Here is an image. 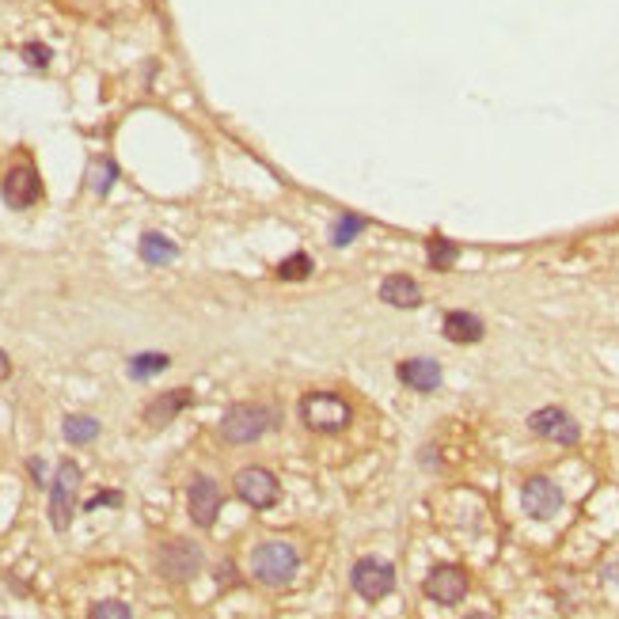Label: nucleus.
<instances>
[{
  "mask_svg": "<svg viewBox=\"0 0 619 619\" xmlns=\"http://www.w3.org/2000/svg\"><path fill=\"white\" fill-rule=\"evenodd\" d=\"M168 365H171L168 354H137V357H130V376L133 380H145V376L164 373Z\"/></svg>",
  "mask_w": 619,
  "mask_h": 619,
  "instance_id": "nucleus-20",
  "label": "nucleus"
},
{
  "mask_svg": "<svg viewBox=\"0 0 619 619\" xmlns=\"http://www.w3.org/2000/svg\"><path fill=\"white\" fill-rule=\"evenodd\" d=\"M95 437H99V422L92 414H69L65 418V441L69 445H92Z\"/></svg>",
  "mask_w": 619,
  "mask_h": 619,
  "instance_id": "nucleus-18",
  "label": "nucleus"
},
{
  "mask_svg": "<svg viewBox=\"0 0 619 619\" xmlns=\"http://www.w3.org/2000/svg\"><path fill=\"white\" fill-rule=\"evenodd\" d=\"M114 179H118V164H114L111 156H103V160H95L92 168H88V187L95 194H107L114 187Z\"/></svg>",
  "mask_w": 619,
  "mask_h": 619,
  "instance_id": "nucleus-19",
  "label": "nucleus"
},
{
  "mask_svg": "<svg viewBox=\"0 0 619 619\" xmlns=\"http://www.w3.org/2000/svg\"><path fill=\"white\" fill-rule=\"evenodd\" d=\"M8 373H12V361H8V354L0 350V380H8Z\"/></svg>",
  "mask_w": 619,
  "mask_h": 619,
  "instance_id": "nucleus-27",
  "label": "nucleus"
},
{
  "mask_svg": "<svg viewBox=\"0 0 619 619\" xmlns=\"http://www.w3.org/2000/svg\"><path fill=\"white\" fill-rule=\"evenodd\" d=\"M380 301L392 304V308H418L422 304V289L414 285V278L392 274V278L380 282Z\"/></svg>",
  "mask_w": 619,
  "mask_h": 619,
  "instance_id": "nucleus-16",
  "label": "nucleus"
},
{
  "mask_svg": "<svg viewBox=\"0 0 619 619\" xmlns=\"http://www.w3.org/2000/svg\"><path fill=\"white\" fill-rule=\"evenodd\" d=\"M23 54H27V65H35V69H46L50 65V46H42V42H27L23 46Z\"/></svg>",
  "mask_w": 619,
  "mask_h": 619,
  "instance_id": "nucleus-25",
  "label": "nucleus"
},
{
  "mask_svg": "<svg viewBox=\"0 0 619 619\" xmlns=\"http://www.w3.org/2000/svg\"><path fill=\"white\" fill-rule=\"evenodd\" d=\"M118 502H122V494H95L92 502H88V506L84 509H99V506H118Z\"/></svg>",
  "mask_w": 619,
  "mask_h": 619,
  "instance_id": "nucleus-26",
  "label": "nucleus"
},
{
  "mask_svg": "<svg viewBox=\"0 0 619 619\" xmlns=\"http://www.w3.org/2000/svg\"><path fill=\"white\" fill-rule=\"evenodd\" d=\"M312 274V259L304 255V251H297L293 259H285V263H278V278L282 282H304Z\"/></svg>",
  "mask_w": 619,
  "mask_h": 619,
  "instance_id": "nucleus-23",
  "label": "nucleus"
},
{
  "mask_svg": "<svg viewBox=\"0 0 619 619\" xmlns=\"http://www.w3.org/2000/svg\"><path fill=\"white\" fill-rule=\"evenodd\" d=\"M190 399H194V395H190V388H175V392L156 395L149 407H145V422H149V426H168L175 414L187 411Z\"/></svg>",
  "mask_w": 619,
  "mask_h": 619,
  "instance_id": "nucleus-14",
  "label": "nucleus"
},
{
  "mask_svg": "<svg viewBox=\"0 0 619 619\" xmlns=\"http://www.w3.org/2000/svg\"><path fill=\"white\" fill-rule=\"evenodd\" d=\"M399 380L414 388V392L430 395L441 388V365L433 361V357H411V361H403L399 365Z\"/></svg>",
  "mask_w": 619,
  "mask_h": 619,
  "instance_id": "nucleus-13",
  "label": "nucleus"
},
{
  "mask_svg": "<svg viewBox=\"0 0 619 619\" xmlns=\"http://www.w3.org/2000/svg\"><path fill=\"white\" fill-rule=\"evenodd\" d=\"M422 589H426V597L433 604L452 608V604H460L468 597V574L460 566H437V570H430V578H426Z\"/></svg>",
  "mask_w": 619,
  "mask_h": 619,
  "instance_id": "nucleus-8",
  "label": "nucleus"
},
{
  "mask_svg": "<svg viewBox=\"0 0 619 619\" xmlns=\"http://www.w3.org/2000/svg\"><path fill=\"white\" fill-rule=\"evenodd\" d=\"M76 487H80V468H76L73 460H65V464L57 468L54 483H50V525H54L57 532H65V528L73 525Z\"/></svg>",
  "mask_w": 619,
  "mask_h": 619,
  "instance_id": "nucleus-5",
  "label": "nucleus"
},
{
  "mask_svg": "<svg viewBox=\"0 0 619 619\" xmlns=\"http://www.w3.org/2000/svg\"><path fill=\"white\" fill-rule=\"evenodd\" d=\"M156 570L168 582H190L202 570V551L190 544V540H168V544L156 551Z\"/></svg>",
  "mask_w": 619,
  "mask_h": 619,
  "instance_id": "nucleus-6",
  "label": "nucleus"
},
{
  "mask_svg": "<svg viewBox=\"0 0 619 619\" xmlns=\"http://www.w3.org/2000/svg\"><path fill=\"white\" fill-rule=\"evenodd\" d=\"M278 426V411L263 403H232L221 418V437L228 445H251Z\"/></svg>",
  "mask_w": 619,
  "mask_h": 619,
  "instance_id": "nucleus-1",
  "label": "nucleus"
},
{
  "mask_svg": "<svg viewBox=\"0 0 619 619\" xmlns=\"http://www.w3.org/2000/svg\"><path fill=\"white\" fill-rule=\"evenodd\" d=\"M187 509H190V521L198 528H213L217 513H221V487H217L213 479H206V475H198V479L190 483Z\"/></svg>",
  "mask_w": 619,
  "mask_h": 619,
  "instance_id": "nucleus-12",
  "label": "nucleus"
},
{
  "mask_svg": "<svg viewBox=\"0 0 619 619\" xmlns=\"http://www.w3.org/2000/svg\"><path fill=\"white\" fill-rule=\"evenodd\" d=\"M297 570H301V555H297V547L285 544V540H266L251 555V574L263 585H274V589L293 582Z\"/></svg>",
  "mask_w": 619,
  "mask_h": 619,
  "instance_id": "nucleus-2",
  "label": "nucleus"
},
{
  "mask_svg": "<svg viewBox=\"0 0 619 619\" xmlns=\"http://www.w3.org/2000/svg\"><path fill=\"white\" fill-rule=\"evenodd\" d=\"M301 422L312 433H342L354 422V407L335 392H308L301 399Z\"/></svg>",
  "mask_w": 619,
  "mask_h": 619,
  "instance_id": "nucleus-3",
  "label": "nucleus"
},
{
  "mask_svg": "<svg viewBox=\"0 0 619 619\" xmlns=\"http://www.w3.org/2000/svg\"><path fill=\"white\" fill-rule=\"evenodd\" d=\"M350 582H354V593L361 601H384L395 589V566L384 563V559H357L354 570H350Z\"/></svg>",
  "mask_w": 619,
  "mask_h": 619,
  "instance_id": "nucleus-4",
  "label": "nucleus"
},
{
  "mask_svg": "<svg viewBox=\"0 0 619 619\" xmlns=\"http://www.w3.org/2000/svg\"><path fill=\"white\" fill-rule=\"evenodd\" d=\"M0 190H4V202L12 209H27L42 198V179H38V171L31 164H16L4 175V187Z\"/></svg>",
  "mask_w": 619,
  "mask_h": 619,
  "instance_id": "nucleus-10",
  "label": "nucleus"
},
{
  "mask_svg": "<svg viewBox=\"0 0 619 619\" xmlns=\"http://www.w3.org/2000/svg\"><path fill=\"white\" fill-rule=\"evenodd\" d=\"M426 247H430V266L433 270H449V266H456V259H460V247L449 244V240H441V236H433Z\"/></svg>",
  "mask_w": 619,
  "mask_h": 619,
  "instance_id": "nucleus-22",
  "label": "nucleus"
},
{
  "mask_svg": "<svg viewBox=\"0 0 619 619\" xmlns=\"http://www.w3.org/2000/svg\"><path fill=\"white\" fill-rule=\"evenodd\" d=\"M365 232V217H354V213H342L335 221V232H331V244L335 247H346L354 236H361Z\"/></svg>",
  "mask_w": 619,
  "mask_h": 619,
  "instance_id": "nucleus-21",
  "label": "nucleus"
},
{
  "mask_svg": "<svg viewBox=\"0 0 619 619\" xmlns=\"http://www.w3.org/2000/svg\"><path fill=\"white\" fill-rule=\"evenodd\" d=\"M236 494H240V502H247L251 509H270V506H278V498H282V483L274 479V471L244 468L236 475Z\"/></svg>",
  "mask_w": 619,
  "mask_h": 619,
  "instance_id": "nucleus-7",
  "label": "nucleus"
},
{
  "mask_svg": "<svg viewBox=\"0 0 619 619\" xmlns=\"http://www.w3.org/2000/svg\"><path fill=\"white\" fill-rule=\"evenodd\" d=\"M528 430L547 437V441H559V445H578V437H582L578 422H574L566 411H559V407H544V411H536L532 418H528Z\"/></svg>",
  "mask_w": 619,
  "mask_h": 619,
  "instance_id": "nucleus-11",
  "label": "nucleus"
},
{
  "mask_svg": "<svg viewBox=\"0 0 619 619\" xmlns=\"http://www.w3.org/2000/svg\"><path fill=\"white\" fill-rule=\"evenodd\" d=\"M521 506H525L528 517L551 521V517L563 509V490L555 487L551 479H544V475H536V479H528L525 490H521Z\"/></svg>",
  "mask_w": 619,
  "mask_h": 619,
  "instance_id": "nucleus-9",
  "label": "nucleus"
},
{
  "mask_svg": "<svg viewBox=\"0 0 619 619\" xmlns=\"http://www.w3.org/2000/svg\"><path fill=\"white\" fill-rule=\"evenodd\" d=\"M441 331L449 342H460V346H468V342H479L483 338V319L475 316V312H445L441 319Z\"/></svg>",
  "mask_w": 619,
  "mask_h": 619,
  "instance_id": "nucleus-15",
  "label": "nucleus"
},
{
  "mask_svg": "<svg viewBox=\"0 0 619 619\" xmlns=\"http://www.w3.org/2000/svg\"><path fill=\"white\" fill-rule=\"evenodd\" d=\"M130 616H133V608L122 601H99L92 608V619H130Z\"/></svg>",
  "mask_w": 619,
  "mask_h": 619,
  "instance_id": "nucleus-24",
  "label": "nucleus"
},
{
  "mask_svg": "<svg viewBox=\"0 0 619 619\" xmlns=\"http://www.w3.org/2000/svg\"><path fill=\"white\" fill-rule=\"evenodd\" d=\"M137 251H141V263H149V266H164L179 255V247L171 244L168 236H160V232H145Z\"/></svg>",
  "mask_w": 619,
  "mask_h": 619,
  "instance_id": "nucleus-17",
  "label": "nucleus"
}]
</instances>
